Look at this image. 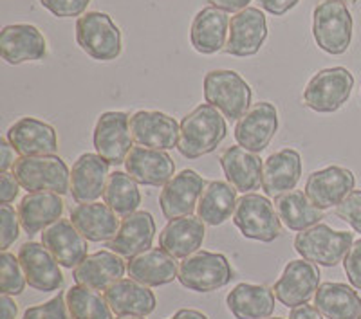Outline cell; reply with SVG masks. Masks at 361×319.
I'll list each match as a JSON object with an SVG mask.
<instances>
[{
	"label": "cell",
	"mask_w": 361,
	"mask_h": 319,
	"mask_svg": "<svg viewBox=\"0 0 361 319\" xmlns=\"http://www.w3.org/2000/svg\"><path fill=\"white\" fill-rule=\"evenodd\" d=\"M302 175L300 154L291 148L269 156L262 168V189L267 196H280L293 192Z\"/></svg>",
	"instance_id": "484cf974"
},
{
	"label": "cell",
	"mask_w": 361,
	"mask_h": 319,
	"mask_svg": "<svg viewBox=\"0 0 361 319\" xmlns=\"http://www.w3.org/2000/svg\"><path fill=\"white\" fill-rule=\"evenodd\" d=\"M353 15L345 2L322 0L312 11V37L329 54H343L353 42Z\"/></svg>",
	"instance_id": "7a4b0ae2"
},
{
	"label": "cell",
	"mask_w": 361,
	"mask_h": 319,
	"mask_svg": "<svg viewBox=\"0 0 361 319\" xmlns=\"http://www.w3.org/2000/svg\"><path fill=\"white\" fill-rule=\"evenodd\" d=\"M237 189L230 182L212 180L206 184L197 204V217L208 225H221L235 213Z\"/></svg>",
	"instance_id": "d590c367"
},
{
	"label": "cell",
	"mask_w": 361,
	"mask_h": 319,
	"mask_svg": "<svg viewBox=\"0 0 361 319\" xmlns=\"http://www.w3.org/2000/svg\"><path fill=\"white\" fill-rule=\"evenodd\" d=\"M177 278L190 291L214 292L231 282L233 269L224 254L197 251L180 262Z\"/></svg>",
	"instance_id": "9c48e42d"
},
{
	"label": "cell",
	"mask_w": 361,
	"mask_h": 319,
	"mask_svg": "<svg viewBox=\"0 0 361 319\" xmlns=\"http://www.w3.org/2000/svg\"><path fill=\"white\" fill-rule=\"evenodd\" d=\"M22 319H71L66 296L62 292H58V296H54L47 303H42V305H37V307L27 308Z\"/></svg>",
	"instance_id": "60d3db41"
},
{
	"label": "cell",
	"mask_w": 361,
	"mask_h": 319,
	"mask_svg": "<svg viewBox=\"0 0 361 319\" xmlns=\"http://www.w3.org/2000/svg\"><path fill=\"white\" fill-rule=\"evenodd\" d=\"M134 143L154 150H172L179 144L180 125L172 115L157 111H140L130 118Z\"/></svg>",
	"instance_id": "5bb4252c"
},
{
	"label": "cell",
	"mask_w": 361,
	"mask_h": 319,
	"mask_svg": "<svg viewBox=\"0 0 361 319\" xmlns=\"http://www.w3.org/2000/svg\"><path fill=\"white\" fill-rule=\"evenodd\" d=\"M275 209L286 227L296 233L318 225L324 218V209L312 204L304 192H296V189L276 196Z\"/></svg>",
	"instance_id": "e575fe53"
},
{
	"label": "cell",
	"mask_w": 361,
	"mask_h": 319,
	"mask_svg": "<svg viewBox=\"0 0 361 319\" xmlns=\"http://www.w3.org/2000/svg\"><path fill=\"white\" fill-rule=\"evenodd\" d=\"M156 238V220L148 211H135L119 225L116 237L109 242L111 251L119 256L134 258L152 247Z\"/></svg>",
	"instance_id": "d4e9b609"
},
{
	"label": "cell",
	"mask_w": 361,
	"mask_h": 319,
	"mask_svg": "<svg viewBox=\"0 0 361 319\" xmlns=\"http://www.w3.org/2000/svg\"><path fill=\"white\" fill-rule=\"evenodd\" d=\"M127 173L140 184L166 186L176 177V163L163 150L134 146L125 161Z\"/></svg>",
	"instance_id": "44dd1931"
},
{
	"label": "cell",
	"mask_w": 361,
	"mask_h": 319,
	"mask_svg": "<svg viewBox=\"0 0 361 319\" xmlns=\"http://www.w3.org/2000/svg\"><path fill=\"white\" fill-rule=\"evenodd\" d=\"M123 258L114 251H98L89 256L74 269V282L78 285L89 287L92 291H107L109 287L125 276Z\"/></svg>",
	"instance_id": "603a6c76"
},
{
	"label": "cell",
	"mask_w": 361,
	"mask_h": 319,
	"mask_svg": "<svg viewBox=\"0 0 361 319\" xmlns=\"http://www.w3.org/2000/svg\"><path fill=\"white\" fill-rule=\"evenodd\" d=\"M40 4L47 11L53 13L54 17L73 18L82 17L87 11V6L90 4V0H40Z\"/></svg>",
	"instance_id": "7bdbcfd3"
},
{
	"label": "cell",
	"mask_w": 361,
	"mask_h": 319,
	"mask_svg": "<svg viewBox=\"0 0 361 319\" xmlns=\"http://www.w3.org/2000/svg\"><path fill=\"white\" fill-rule=\"evenodd\" d=\"M320 269L307 260H293L273 287L276 299L283 307L295 308L307 303L320 287Z\"/></svg>",
	"instance_id": "8fae6325"
},
{
	"label": "cell",
	"mask_w": 361,
	"mask_h": 319,
	"mask_svg": "<svg viewBox=\"0 0 361 319\" xmlns=\"http://www.w3.org/2000/svg\"><path fill=\"white\" fill-rule=\"evenodd\" d=\"M96 154L109 164H125L128 154L134 148V137L130 132V118L125 112H105L99 115L94 127Z\"/></svg>",
	"instance_id": "30bf717a"
},
{
	"label": "cell",
	"mask_w": 361,
	"mask_h": 319,
	"mask_svg": "<svg viewBox=\"0 0 361 319\" xmlns=\"http://www.w3.org/2000/svg\"><path fill=\"white\" fill-rule=\"evenodd\" d=\"M63 215L62 195L51 192L27 193L18 204V217L25 233L37 234L58 222Z\"/></svg>",
	"instance_id": "f546056e"
},
{
	"label": "cell",
	"mask_w": 361,
	"mask_h": 319,
	"mask_svg": "<svg viewBox=\"0 0 361 319\" xmlns=\"http://www.w3.org/2000/svg\"><path fill=\"white\" fill-rule=\"evenodd\" d=\"M127 273L132 280L147 287H161L172 283L179 276L176 258L163 249H148L130 258Z\"/></svg>",
	"instance_id": "1f68e13d"
},
{
	"label": "cell",
	"mask_w": 361,
	"mask_h": 319,
	"mask_svg": "<svg viewBox=\"0 0 361 319\" xmlns=\"http://www.w3.org/2000/svg\"><path fill=\"white\" fill-rule=\"evenodd\" d=\"M267 38L266 15L259 8H246L230 20V38L224 51L231 56L246 58L260 51Z\"/></svg>",
	"instance_id": "2e32d148"
},
{
	"label": "cell",
	"mask_w": 361,
	"mask_h": 319,
	"mask_svg": "<svg viewBox=\"0 0 361 319\" xmlns=\"http://www.w3.org/2000/svg\"><path fill=\"white\" fill-rule=\"evenodd\" d=\"M204 99L228 119H240L251 108L253 92L246 80L235 70H209L204 76Z\"/></svg>",
	"instance_id": "277c9868"
},
{
	"label": "cell",
	"mask_w": 361,
	"mask_h": 319,
	"mask_svg": "<svg viewBox=\"0 0 361 319\" xmlns=\"http://www.w3.org/2000/svg\"><path fill=\"white\" fill-rule=\"evenodd\" d=\"M343 269L350 285L361 291V240L354 242L350 251L347 253L343 260Z\"/></svg>",
	"instance_id": "ee69618b"
},
{
	"label": "cell",
	"mask_w": 361,
	"mask_h": 319,
	"mask_svg": "<svg viewBox=\"0 0 361 319\" xmlns=\"http://www.w3.org/2000/svg\"><path fill=\"white\" fill-rule=\"evenodd\" d=\"M354 76L345 67H331L316 73L304 90V105L320 114L340 111L353 94Z\"/></svg>",
	"instance_id": "ba28073f"
},
{
	"label": "cell",
	"mask_w": 361,
	"mask_h": 319,
	"mask_svg": "<svg viewBox=\"0 0 361 319\" xmlns=\"http://www.w3.org/2000/svg\"><path fill=\"white\" fill-rule=\"evenodd\" d=\"M27 278L22 269V263L15 254L2 251L0 254V291L2 294L18 296L24 292Z\"/></svg>",
	"instance_id": "f35d334b"
},
{
	"label": "cell",
	"mask_w": 361,
	"mask_h": 319,
	"mask_svg": "<svg viewBox=\"0 0 361 319\" xmlns=\"http://www.w3.org/2000/svg\"><path fill=\"white\" fill-rule=\"evenodd\" d=\"M226 132L228 127L222 112L209 103H201L180 121L177 150L186 159H199L217 150L224 141Z\"/></svg>",
	"instance_id": "6da1fadb"
},
{
	"label": "cell",
	"mask_w": 361,
	"mask_h": 319,
	"mask_svg": "<svg viewBox=\"0 0 361 319\" xmlns=\"http://www.w3.org/2000/svg\"><path fill=\"white\" fill-rule=\"evenodd\" d=\"M140 182L132 179L128 173L125 172H114L111 173L107 182V188L103 193L105 204L116 211L118 217H130L132 213L137 211L141 206V192Z\"/></svg>",
	"instance_id": "8d00e7d4"
},
{
	"label": "cell",
	"mask_w": 361,
	"mask_h": 319,
	"mask_svg": "<svg viewBox=\"0 0 361 319\" xmlns=\"http://www.w3.org/2000/svg\"><path fill=\"white\" fill-rule=\"evenodd\" d=\"M71 319H112V308L105 296L89 287L76 285L66 292Z\"/></svg>",
	"instance_id": "74e56055"
},
{
	"label": "cell",
	"mask_w": 361,
	"mask_h": 319,
	"mask_svg": "<svg viewBox=\"0 0 361 319\" xmlns=\"http://www.w3.org/2000/svg\"><path fill=\"white\" fill-rule=\"evenodd\" d=\"M221 166L231 186L240 193H251L262 184L264 164L255 151L231 146L221 156Z\"/></svg>",
	"instance_id": "f1b7e54d"
},
{
	"label": "cell",
	"mask_w": 361,
	"mask_h": 319,
	"mask_svg": "<svg viewBox=\"0 0 361 319\" xmlns=\"http://www.w3.org/2000/svg\"><path fill=\"white\" fill-rule=\"evenodd\" d=\"M233 224L240 230L243 237L266 244L282 234V224L275 204L259 193H246L238 199Z\"/></svg>",
	"instance_id": "52a82bcc"
},
{
	"label": "cell",
	"mask_w": 361,
	"mask_h": 319,
	"mask_svg": "<svg viewBox=\"0 0 361 319\" xmlns=\"http://www.w3.org/2000/svg\"><path fill=\"white\" fill-rule=\"evenodd\" d=\"M214 8L222 9L226 13H238L247 8L251 0H208Z\"/></svg>",
	"instance_id": "c3c4849f"
},
{
	"label": "cell",
	"mask_w": 361,
	"mask_h": 319,
	"mask_svg": "<svg viewBox=\"0 0 361 319\" xmlns=\"http://www.w3.org/2000/svg\"><path fill=\"white\" fill-rule=\"evenodd\" d=\"M289 319H324V318H322V312L318 311V308L304 303V305L293 308L291 314H289Z\"/></svg>",
	"instance_id": "681fc988"
},
{
	"label": "cell",
	"mask_w": 361,
	"mask_h": 319,
	"mask_svg": "<svg viewBox=\"0 0 361 319\" xmlns=\"http://www.w3.org/2000/svg\"><path fill=\"white\" fill-rule=\"evenodd\" d=\"M18 260L22 263L29 287L42 292L62 289L63 275L60 269L62 265L44 244H38V242L22 244L18 249Z\"/></svg>",
	"instance_id": "4fadbf2b"
},
{
	"label": "cell",
	"mask_w": 361,
	"mask_h": 319,
	"mask_svg": "<svg viewBox=\"0 0 361 319\" xmlns=\"http://www.w3.org/2000/svg\"><path fill=\"white\" fill-rule=\"evenodd\" d=\"M275 292L266 285L240 283L228 294V308L237 319H267L275 312Z\"/></svg>",
	"instance_id": "d6a6232c"
},
{
	"label": "cell",
	"mask_w": 361,
	"mask_h": 319,
	"mask_svg": "<svg viewBox=\"0 0 361 319\" xmlns=\"http://www.w3.org/2000/svg\"><path fill=\"white\" fill-rule=\"evenodd\" d=\"M20 182L13 173H0V202L2 204H9V202L15 201L20 193Z\"/></svg>",
	"instance_id": "f6af8a7d"
},
{
	"label": "cell",
	"mask_w": 361,
	"mask_h": 319,
	"mask_svg": "<svg viewBox=\"0 0 361 319\" xmlns=\"http://www.w3.org/2000/svg\"><path fill=\"white\" fill-rule=\"evenodd\" d=\"M300 0H259L260 8L266 9L267 13L275 15V17H282L289 9L295 8Z\"/></svg>",
	"instance_id": "bcb514c9"
},
{
	"label": "cell",
	"mask_w": 361,
	"mask_h": 319,
	"mask_svg": "<svg viewBox=\"0 0 361 319\" xmlns=\"http://www.w3.org/2000/svg\"><path fill=\"white\" fill-rule=\"evenodd\" d=\"M340 2H345V4H356L357 0H340Z\"/></svg>",
	"instance_id": "db71d44e"
},
{
	"label": "cell",
	"mask_w": 361,
	"mask_h": 319,
	"mask_svg": "<svg viewBox=\"0 0 361 319\" xmlns=\"http://www.w3.org/2000/svg\"><path fill=\"white\" fill-rule=\"evenodd\" d=\"M20 217L11 204H0V249L8 251L20 237Z\"/></svg>",
	"instance_id": "ab89813d"
},
{
	"label": "cell",
	"mask_w": 361,
	"mask_h": 319,
	"mask_svg": "<svg viewBox=\"0 0 361 319\" xmlns=\"http://www.w3.org/2000/svg\"><path fill=\"white\" fill-rule=\"evenodd\" d=\"M6 137L22 157L54 156L58 151L56 130L37 118H22L15 121Z\"/></svg>",
	"instance_id": "ffe728a7"
},
{
	"label": "cell",
	"mask_w": 361,
	"mask_h": 319,
	"mask_svg": "<svg viewBox=\"0 0 361 319\" xmlns=\"http://www.w3.org/2000/svg\"><path fill=\"white\" fill-rule=\"evenodd\" d=\"M42 244L53 253L58 263L66 269H76L89 256L87 238L80 233L71 220H60L49 225L42 233Z\"/></svg>",
	"instance_id": "7402d4cb"
},
{
	"label": "cell",
	"mask_w": 361,
	"mask_h": 319,
	"mask_svg": "<svg viewBox=\"0 0 361 319\" xmlns=\"http://www.w3.org/2000/svg\"><path fill=\"white\" fill-rule=\"evenodd\" d=\"M15 154H17V150L13 148V144L8 141V137L0 139V173H6L9 168L15 166V163H17Z\"/></svg>",
	"instance_id": "7dc6e473"
},
{
	"label": "cell",
	"mask_w": 361,
	"mask_h": 319,
	"mask_svg": "<svg viewBox=\"0 0 361 319\" xmlns=\"http://www.w3.org/2000/svg\"><path fill=\"white\" fill-rule=\"evenodd\" d=\"M279 130V111L269 101H259L237 121L235 127V139L238 146L246 150L259 151L266 150L271 139Z\"/></svg>",
	"instance_id": "7c38bea8"
},
{
	"label": "cell",
	"mask_w": 361,
	"mask_h": 319,
	"mask_svg": "<svg viewBox=\"0 0 361 319\" xmlns=\"http://www.w3.org/2000/svg\"><path fill=\"white\" fill-rule=\"evenodd\" d=\"M314 307L327 319H357L361 315V298L345 283H324L314 294Z\"/></svg>",
	"instance_id": "836d02e7"
},
{
	"label": "cell",
	"mask_w": 361,
	"mask_h": 319,
	"mask_svg": "<svg viewBox=\"0 0 361 319\" xmlns=\"http://www.w3.org/2000/svg\"><path fill=\"white\" fill-rule=\"evenodd\" d=\"M354 173L341 166H329L309 175L305 182V195L320 209L336 208L354 192Z\"/></svg>",
	"instance_id": "ac0fdd59"
},
{
	"label": "cell",
	"mask_w": 361,
	"mask_h": 319,
	"mask_svg": "<svg viewBox=\"0 0 361 319\" xmlns=\"http://www.w3.org/2000/svg\"><path fill=\"white\" fill-rule=\"evenodd\" d=\"M357 319H361V315H360V318H357Z\"/></svg>",
	"instance_id": "9f6ffc18"
},
{
	"label": "cell",
	"mask_w": 361,
	"mask_h": 319,
	"mask_svg": "<svg viewBox=\"0 0 361 319\" xmlns=\"http://www.w3.org/2000/svg\"><path fill=\"white\" fill-rule=\"evenodd\" d=\"M119 319H143V318H140V315H123V318H119Z\"/></svg>",
	"instance_id": "f5cc1de1"
},
{
	"label": "cell",
	"mask_w": 361,
	"mask_h": 319,
	"mask_svg": "<svg viewBox=\"0 0 361 319\" xmlns=\"http://www.w3.org/2000/svg\"><path fill=\"white\" fill-rule=\"evenodd\" d=\"M336 215L353 227L356 233H361V192L354 189L347 195L340 206H336Z\"/></svg>",
	"instance_id": "b9f144b4"
},
{
	"label": "cell",
	"mask_w": 361,
	"mask_h": 319,
	"mask_svg": "<svg viewBox=\"0 0 361 319\" xmlns=\"http://www.w3.org/2000/svg\"><path fill=\"white\" fill-rule=\"evenodd\" d=\"M13 175L27 193L51 192L66 195L71 192V172L56 156L20 157L13 166Z\"/></svg>",
	"instance_id": "8992f818"
},
{
	"label": "cell",
	"mask_w": 361,
	"mask_h": 319,
	"mask_svg": "<svg viewBox=\"0 0 361 319\" xmlns=\"http://www.w3.org/2000/svg\"><path fill=\"white\" fill-rule=\"evenodd\" d=\"M111 164L98 154H83L71 172V195L78 204L96 202L105 193Z\"/></svg>",
	"instance_id": "d6986e66"
},
{
	"label": "cell",
	"mask_w": 361,
	"mask_h": 319,
	"mask_svg": "<svg viewBox=\"0 0 361 319\" xmlns=\"http://www.w3.org/2000/svg\"><path fill=\"white\" fill-rule=\"evenodd\" d=\"M71 222L90 242H111L119 231V218L107 204L89 202L71 209Z\"/></svg>",
	"instance_id": "4dcf8cb0"
},
{
	"label": "cell",
	"mask_w": 361,
	"mask_h": 319,
	"mask_svg": "<svg viewBox=\"0 0 361 319\" xmlns=\"http://www.w3.org/2000/svg\"><path fill=\"white\" fill-rule=\"evenodd\" d=\"M76 42L80 49L98 62H112L121 54L123 38L107 13L89 11L76 22Z\"/></svg>",
	"instance_id": "5b68a950"
},
{
	"label": "cell",
	"mask_w": 361,
	"mask_h": 319,
	"mask_svg": "<svg viewBox=\"0 0 361 319\" xmlns=\"http://www.w3.org/2000/svg\"><path fill=\"white\" fill-rule=\"evenodd\" d=\"M206 188V182L197 172L183 170L177 173L169 184L164 186L159 196L161 211L164 218L173 220L179 217H188L197 209L199 199Z\"/></svg>",
	"instance_id": "9a60e30c"
},
{
	"label": "cell",
	"mask_w": 361,
	"mask_h": 319,
	"mask_svg": "<svg viewBox=\"0 0 361 319\" xmlns=\"http://www.w3.org/2000/svg\"><path fill=\"white\" fill-rule=\"evenodd\" d=\"M105 299L111 305L112 312L119 318L123 315H145L152 314L156 311L157 299L150 287L135 280L121 278L105 291Z\"/></svg>",
	"instance_id": "4316f807"
},
{
	"label": "cell",
	"mask_w": 361,
	"mask_h": 319,
	"mask_svg": "<svg viewBox=\"0 0 361 319\" xmlns=\"http://www.w3.org/2000/svg\"><path fill=\"white\" fill-rule=\"evenodd\" d=\"M0 53L9 65L38 62L47 54V42L35 25L11 24L6 25L0 33Z\"/></svg>",
	"instance_id": "e0dca14e"
},
{
	"label": "cell",
	"mask_w": 361,
	"mask_h": 319,
	"mask_svg": "<svg viewBox=\"0 0 361 319\" xmlns=\"http://www.w3.org/2000/svg\"><path fill=\"white\" fill-rule=\"evenodd\" d=\"M230 31V18L222 9L209 8L201 9L195 15L190 31L193 49L201 54H215L226 47V37Z\"/></svg>",
	"instance_id": "83f0119b"
},
{
	"label": "cell",
	"mask_w": 361,
	"mask_h": 319,
	"mask_svg": "<svg viewBox=\"0 0 361 319\" xmlns=\"http://www.w3.org/2000/svg\"><path fill=\"white\" fill-rule=\"evenodd\" d=\"M204 222L199 217H179L164 225L159 234V246L164 253H169L176 260H185L201 249L204 242Z\"/></svg>",
	"instance_id": "cb8c5ba5"
},
{
	"label": "cell",
	"mask_w": 361,
	"mask_h": 319,
	"mask_svg": "<svg viewBox=\"0 0 361 319\" xmlns=\"http://www.w3.org/2000/svg\"><path fill=\"white\" fill-rule=\"evenodd\" d=\"M267 319H283V318H267Z\"/></svg>",
	"instance_id": "11a10c76"
},
{
	"label": "cell",
	"mask_w": 361,
	"mask_h": 319,
	"mask_svg": "<svg viewBox=\"0 0 361 319\" xmlns=\"http://www.w3.org/2000/svg\"><path fill=\"white\" fill-rule=\"evenodd\" d=\"M354 244L349 231H334L327 224L312 225L295 238V249L300 256L322 267H336L343 262Z\"/></svg>",
	"instance_id": "3957f363"
},
{
	"label": "cell",
	"mask_w": 361,
	"mask_h": 319,
	"mask_svg": "<svg viewBox=\"0 0 361 319\" xmlns=\"http://www.w3.org/2000/svg\"><path fill=\"white\" fill-rule=\"evenodd\" d=\"M170 319H208V315L199 311H192V308H180Z\"/></svg>",
	"instance_id": "816d5d0a"
},
{
	"label": "cell",
	"mask_w": 361,
	"mask_h": 319,
	"mask_svg": "<svg viewBox=\"0 0 361 319\" xmlns=\"http://www.w3.org/2000/svg\"><path fill=\"white\" fill-rule=\"evenodd\" d=\"M0 305H2V319H17L18 307L11 296L9 294L0 296Z\"/></svg>",
	"instance_id": "f907efd6"
}]
</instances>
